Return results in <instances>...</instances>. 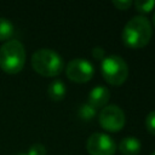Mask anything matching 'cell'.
Masks as SVG:
<instances>
[{
	"instance_id": "5",
	"label": "cell",
	"mask_w": 155,
	"mask_h": 155,
	"mask_svg": "<svg viewBox=\"0 0 155 155\" xmlns=\"http://www.w3.org/2000/svg\"><path fill=\"white\" fill-rule=\"evenodd\" d=\"M98 121L103 130L108 132H119L126 124V115L120 107L110 104L105 105L99 111Z\"/></svg>"
},
{
	"instance_id": "8",
	"label": "cell",
	"mask_w": 155,
	"mask_h": 155,
	"mask_svg": "<svg viewBox=\"0 0 155 155\" xmlns=\"http://www.w3.org/2000/svg\"><path fill=\"white\" fill-rule=\"evenodd\" d=\"M109 99H110V91L105 86L98 85L90 91L87 103L96 109H99V108L103 109L105 105H108Z\"/></svg>"
},
{
	"instance_id": "1",
	"label": "cell",
	"mask_w": 155,
	"mask_h": 155,
	"mask_svg": "<svg viewBox=\"0 0 155 155\" xmlns=\"http://www.w3.org/2000/svg\"><path fill=\"white\" fill-rule=\"evenodd\" d=\"M153 35V27L145 16L132 17L124 27L122 42L130 48H142L147 46Z\"/></svg>"
},
{
	"instance_id": "19",
	"label": "cell",
	"mask_w": 155,
	"mask_h": 155,
	"mask_svg": "<svg viewBox=\"0 0 155 155\" xmlns=\"http://www.w3.org/2000/svg\"><path fill=\"white\" fill-rule=\"evenodd\" d=\"M17 155H27V154H24V153H19V154H17Z\"/></svg>"
},
{
	"instance_id": "7",
	"label": "cell",
	"mask_w": 155,
	"mask_h": 155,
	"mask_svg": "<svg viewBox=\"0 0 155 155\" xmlns=\"http://www.w3.org/2000/svg\"><path fill=\"white\" fill-rule=\"evenodd\" d=\"M86 150L90 155H114L116 143L110 136L94 132L86 140Z\"/></svg>"
},
{
	"instance_id": "11",
	"label": "cell",
	"mask_w": 155,
	"mask_h": 155,
	"mask_svg": "<svg viewBox=\"0 0 155 155\" xmlns=\"http://www.w3.org/2000/svg\"><path fill=\"white\" fill-rule=\"evenodd\" d=\"M15 34L13 24L7 19L0 17V41H8Z\"/></svg>"
},
{
	"instance_id": "2",
	"label": "cell",
	"mask_w": 155,
	"mask_h": 155,
	"mask_svg": "<svg viewBox=\"0 0 155 155\" xmlns=\"http://www.w3.org/2000/svg\"><path fill=\"white\" fill-rule=\"evenodd\" d=\"M33 69L46 78H53L62 73L64 61L62 56L51 48H40L31 56Z\"/></svg>"
},
{
	"instance_id": "14",
	"label": "cell",
	"mask_w": 155,
	"mask_h": 155,
	"mask_svg": "<svg viewBox=\"0 0 155 155\" xmlns=\"http://www.w3.org/2000/svg\"><path fill=\"white\" fill-rule=\"evenodd\" d=\"M144 124H145V128H147V131H148L150 134L155 136V110L150 111V113L145 116V121H144Z\"/></svg>"
},
{
	"instance_id": "3",
	"label": "cell",
	"mask_w": 155,
	"mask_h": 155,
	"mask_svg": "<svg viewBox=\"0 0 155 155\" xmlns=\"http://www.w3.org/2000/svg\"><path fill=\"white\" fill-rule=\"evenodd\" d=\"M25 64V50L21 41L11 39L0 47V68L7 74L19 73Z\"/></svg>"
},
{
	"instance_id": "6",
	"label": "cell",
	"mask_w": 155,
	"mask_h": 155,
	"mask_svg": "<svg viewBox=\"0 0 155 155\" xmlns=\"http://www.w3.org/2000/svg\"><path fill=\"white\" fill-rule=\"evenodd\" d=\"M65 74L69 80L84 84L90 81L94 75V67L92 63L84 58H74L65 67Z\"/></svg>"
},
{
	"instance_id": "10",
	"label": "cell",
	"mask_w": 155,
	"mask_h": 155,
	"mask_svg": "<svg viewBox=\"0 0 155 155\" xmlns=\"http://www.w3.org/2000/svg\"><path fill=\"white\" fill-rule=\"evenodd\" d=\"M47 94L54 102H59L64 99L67 94V87L64 82L62 80H53L47 87Z\"/></svg>"
},
{
	"instance_id": "9",
	"label": "cell",
	"mask_w": 155,
	"mask_h": 155,
	"mask_svg": "<svg viewBox=\"0 0 155 155\" xmlns=\"http://www.w3.org/2000/svg\"><path fill=\"white\" fill-rule=\"evenodd\" d=\"M142 149V144L138 138L125 137L119 143V150L122 155H138Z\"/></svg>"
},
{
	"instance_id": "15",
	"label": "cell",
	"mask_w": 155,
	"mask_h": 155,
	"mask_svg": "<svg viewBox=\"0 0 155 155\" xmlns=\"http://www.w3.org/2000/svg\"><path fill=\"white\" fill-rule=\"evenodd\" d=\"M27 155H46V148L42 144H40V143L33 144L28 149Z\"/></svg>"
},
{
	"instance_id": "13",
	"label": "cell",
	"mask_w": 155,
	"mask_h": 155,
	"mask_svg": "<svg viewBox=\"0 0 155 155\" xmlns=\"http://www.w3.org/2000/svg\"><path fill=\"white\" fill-rule=\"evenodd\" d=\"M136 10L140 13H149L153 11L155 7V1L154 0H137L133 2Z\"/></svg>"
},
{
	"instance_id": "17",
	"label": "cell",
	"mask_w": 155,
	"mask_h": 155,
	"mask_svg": "<svg viewBox=\"0 0 155 155\" xmlns=\"http://www.w3.org/2000/svg\"><path fill=\"white\" fill-rule=\"evenodd\" d=\"M92 56H93V58H96L98 61H103L105 58V51H104L103 47L96 46V47L92 48Z\"/></svg>"
},
{
	"instance_id": "16",
	"label": "cell",
	"mask_w": 155,
	"mask_h": 155,
	"mask_svg": "<svg viewBox=\"0 0 155 155\" xmlns=\"http://www.w3.org/2000/svg\"><path fill=\"white\" fill-rule=\"evenodd\" d=\"M113 5H114L117 10L125 11V10H128V8L133 5V1H131V0H114V1H113Z\"/></svg>"
},
{
	"instance_id": "20",
	"label": "cell",
	"mask_w": 155,
	"mask_h": 155,
	"mask_svg": "<svg viewBox=\"0 0 155 155\" xmlns=\"http://www.w3.org/2000/svg\"><path fill=\"white\" fill-rule=\"evenodd\" d=\"M151 155H155V151H153V153H151Z\"/></svg>"
},
{
	"instance_id": "4",
	"label": "cell",
	"mask_w": 155,
	"mask_h": 155,
	"mask_svg": "<svg viewBox=\"0 0 155 155\" xmlns=\"http://www.w3.org/2000/svg\"><path fill=\"white\" fill-rule=\"evenodd\" d=\"M101 73L108 84L113 86H120L127 80L128 65L121 56H105L101 63Z\"/></svg>"
},
{
	"instance_id": "12",
	"label": "cell",
	"mask_w": 155,
	"mask_h": 155,
	"mask_svg": "<svg viewBox=\"0 0 155 155\" xmlns=\"http://www.w3.org/2000/svg\"><path fill=\"white\" fill-rule=\"evenodd\" d=\"M79 117L84 121H91L92 119H94V116L97 115V109L93 108L91 104H88L87 102L81 104L79 110H78Z\"/></svg>"
},
{
	"instance_id": "18",
	"label": "cell",
	"mask_w": 155,
	"mask_h": 155,
	"mask_svg": "<svg viewBox=\"0 0 155 155\" xmlns=\"http://www.w3.org/2000/svg\"><path fill=\"white\" fill-rule=\"evenodd\" d=\"M153 25L155 27V12H154V15H153Z\"/></svg>"
}]
</instances>
